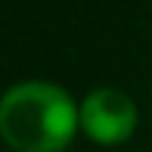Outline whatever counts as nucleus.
<instances>
[{"label":"nucleus","mask_w":152,"mask_h":152,"mask_svg":"<svg viewBox=\"0 0 152 152\" xmlns=\"http://www.w3.org/2000/svg\"><path fill=\"white\" fill-rule=\"evenodd\" d=\"M81 127V106L62 87L22 81L0 96V140L12 152H65Z\"/></svg>","instance_id":"f257e3e1"},{"label":"nucleus","mask_w":152,"mask_h":152,"mask_svg":"<svg viewBox=\"0 0 152 152\" xmlns=\"http://www.w3.org/2000/svg\"><path fill=\"white\" fill-rule=\"evenodd\" d=\"M81 130L99 146H118L137 130V106L124 90L99 87L81 102Z\"/></svg>","instance_id":"f03ea898"}]
</instances>
